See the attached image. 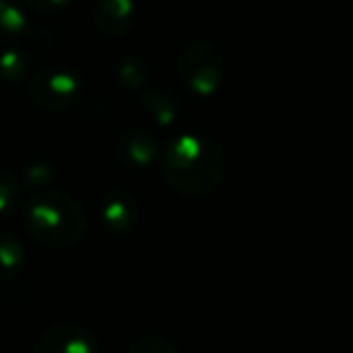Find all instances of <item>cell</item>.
Wrapping results in <instances>:
<instances>
[{
    "instance_id": "obj_1",
    "label": "cell",
    "mask_w": 353,
    "mask_h": 353,
    "mask_svg": "<svg viewBox=\"0 0 353 353\" xmlns=\"http://www.w3.org/2000/svg\"><path fill=\"white\" fill-rule=\"evenodd\" d=\"M161 176L171 190L185 197L212 195L223 181L226 157L207 137L181 135L166 144L159 159Z\"/></svg>"
},
{
    "instance_id": "obj_2",
    "label": "cell",
    "mask_w": 353,
    "mask_h": 353,
    "mask_svg": "<svg viewBox=\"0 0 353 353\" xmlns=\"http://www.w3.org/2000/svg\"><path fill=\"white\" fill-rule=\"evenodd\" d=\"M24 223L34 241L53 250H68L84 238L89 219L77 197L63 190L39 192L24 212Z\"/></svg>"
},
{
    "instance_id": "obj_3",
    "label": "cell",
    "mask_w": 353,
    "mask_h": 353,
    "mask_svg": "<svg viewBox=\"0 0 353 353\" xmlns=\"http://www.w3.org/2000/svg\"><path fill=\"white\" fill-rule=\"evenodd\" d=\"M178 74L190 94L202 99L212 97L221 87L223 74H226L223 53L210 41L188 43L178 58Z\"/></svg>"
},
{
    "instance_id": "obj_4",
    "label": "cell",
    "mask_w": 353,
    "mask_h": 353,
    "mask_svg": "<svg viewBox=\"0 0 353 353\" xmlns=\"http://www.w3.org/2000/svg\"><path fill=\"white\" fill-rule=\"evenodd\" d=\"M29 101L48 113L68 111L82 94V82L68 68H43L27 79Z\"/></svg>"
},
{
    "instance_id": "obj_5",
    "label": "cell",
    "mask_w": 353,
    "mask_h": 353,
    "mask_svg": "<svg viewBox=\"0 0 353 353\" xmlns=\"http://www.w3.org/2000/svg\"><path fill=\"white\" fill-rule=\"evenodd\" d=\"M34 353H97V341L92 332L79 322L63 320L39 336Z\"/></svg>"
},
{
    "instance_id": "obj_6",
    "label": "cell",
    "mask_w": 353,
    "mask_h": 353,
    "mask_svg": "<svg viewBox=\"0 0 353 353\" xmlns=\"http://www.w3.org/2000/svg\"><path fill=\"white\" fill-rule=\"evenodd\" d=\"M99 216L113 236H128L135 231L137 221H140V207L130 192L108 190L99 202Z\"/></svg>"
},
{
    "instance_id": "obj_7",
    "label": "cell",
    "mask_w": 353,
    "mask_h": 353,
    "mask_svg": "<svg viewBox=\"0 0 353 353\" xmlns=\"http://www.w3.org/2000/svg\"><path fill=\"white\" fill-rule=\"evenodd\" d=\"M116 159L125 168H147L159 157V142L149 130H128L116 140Z\"/></svg>"
},
{
    "instance_id": "obj_8",
    "label": "cell",
    "mask_w": 353,
    "mask_h": 353,
    "mask_svg": "<svg viewBox=\"0 0 353 353\" xmlns=\"http://www.w3.org/2000/svg\"><path fill=\"white\" fill-rule=\"evenodd\" d=\"M135 0H99L92 19L103 37H123L135 24Z\"/></svg>"
},
{
    "instance_id": "obj_9",
    "label": "cell",
    "mask_w": 353,
    "mask_h": 353,
    "mask_svg": "<svg viewBox=\"0 0 353 353\" xmlns=\"http://www.w3.org/2000/svg\"><path fill=\"white\" fill-rule=\"evenodd\" d=\"M34 58H32V46L29 43H8V48H3L0 53V79L5 82H22V79L32 77Z\"/></svg>"
},
{
    "instance_id": "obj_10",
    "label": "cell",
    "mask_w": 353,
    "mask_h": 353,
    "mask_svg": "<svg viewBox=\"0 0 353 353\" xmlns=\"http://www.w3.org/2000/svg\"><path fill=\"white\" fill-rule=\"evenodd\" d=\"M142 106L147 113L159 123V125H171L181 113V103L166 89H147L142 94Z\"/></svg>"
},
{
    "instance_id": "obj_11",
    "label": "cell",
    "mask_w": 353,
    "mask_h": 353,
    "mask_svg": "<svg viewBox=\"0 0 353 353\" xmlns=\"http://www.w3.org/2000/svg\"><path fill=\"white\" fill-rule=\"evenodd\" d=\"M27 12L17 0H0V43H14L27 34Z\"/></svg>"
},
{
    "instance_id": "obj_12",
    "label": "cell",
    "mask_w": 353,
    "mask_h": 353,
    "mask_svg": "<svg viewBox=\"0 0 353 353\" xmlns=\"http://www.w3.org/2000/svg\"><path fill=\"white\" fill-rule=\"evenodd\" d=\"M27 252L24 245L10 233H0V281H10L22 272Z\"/></svg>"
},
{
    "instance_id": "obj_13",
    "label": "cell",
    "mask_w": 353,
    "mask_h": 353,
    "mask_svg": "<svg viewBox=\"0 0 353 353\" xmlns=\"http://www.w3.org/2000/svg\"><path fill=\"white\" fill-rule=\"evenodd\" d=\"M116 79L125 89H142L149 82V65L137 56H125L116 63Z\"/></svg>"
},
{
    "instance_id": "obj_14",
    "label": "cell",
    "mask_w": 353,
    "mask_h": 353,
    "mask_svg": "<svg viewBox=\"0 0 353 353\" xmlns=\"http://www.w3.org/2000/svg\"><path fill=\"white\" fill-rule=\"evenodd\" d=\"M22 202V181L8 168H0V216H8Z\"/></svg>"
},
{
    "instance_id": "obj_15",
    "label": "cell",
    "mask_w": 353,
    "mask_h": 353,
    "mask_svg": "<svg viewBox=\"0 0 353 353\" xmlns=\"http://www.w3.org/2000/svg\"><path fill=\"white\" fill-rule=\"evenodd\" d=\"M128 353H181L178 346L163 334H142L132 341Z\"/></svg>"
},
{
    "instance_id": "obj_16",
    "label": "cell",
    "mask_w": 353,
    "mask_h": 353,
    "mask_svg": "<svg viewBox=\"0 0 353 353\" xmlns=\"http://www.w3.org/2000/svg\"><path fill=\"white\" fill-rule=\"evenodd\" d=\"M51 178H53V166L43 161L29 163L27 171H24V181H27L29 185H46Z\"/></svg>"
},
{
    "instance_id": "obj_17",
    "label": "cell",
    "mask_w": 353,
    "mask_h": 353,
    "mask_svg": "<svg viewBox=\"0 0 353 353\" xmlns=\"http://www.w3.org/2000/svg\"><path fill=\"white\" fill-rule=\"evenodd\" d=\"M72 0H27V5L32 10H37L39 14H56L61 10L70 8Z\"/></svg>"
}]
</instances>
